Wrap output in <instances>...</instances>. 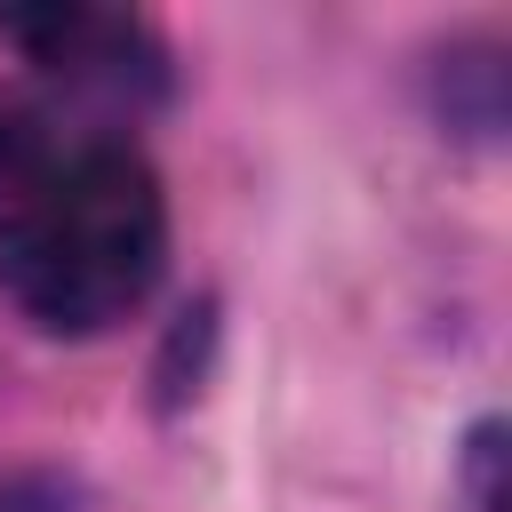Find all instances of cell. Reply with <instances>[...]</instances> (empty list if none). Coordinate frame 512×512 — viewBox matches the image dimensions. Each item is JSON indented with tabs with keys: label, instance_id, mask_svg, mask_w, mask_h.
I'll list each match as a JSON object with an SVG mask.
<instances>
[{
	"label": "cell",
	"instance_id": "1",
	"mask_svg": "<svg viewBox=\"0 0 512 512\" xmlns=\"http://www.w3.org/2000/svg\"><path fill=\"white\" fill-rule=\"evenodd\" d=\"M0 264L48 336H96L128 320L168 264V200L152 160L128 144H88L72 168H56L48 208L0 248Z\"/></svg>",
	"mask_w": 512,
	"mask_h": 512
},
{
	"label": "cell",
	"instance_id": "2",
	"mask_svg": "<svg viewBox=\"0 0 512 512\" xmlns=\"http://www.w3.org/2000/svg\"><path fill=\"white\" fill-rule=\"evenodd\" d=\"M0 32L24 40L32 64H48L72 88H96L112 104L160 96V48H152V32L136 16H104V8H8Z\"/></svg>",
	"mask_w": 512,
	"mask_h": 512
},
{
	"label": "cell",
	"instance_id": "3",
	"mask_svg": "<svg viewBox=\"0 0 512 512\" xmlns=\"http://www.w3.org/2000/svg\"><path fill=\"white\" fill-rule=\"evenodd\" d=\"M48 192H56V144H48V128L24 104L0 96V248L48 208Z\"/></svg>",
	"mask_w": 512,
	"mask_h": 512
},
{
	"label": "cell",
	"instance_id": "4",
	"mask_svg": "<svg viewBox=\"0 0 512 512\" xmlns=\"http://www.w3.org/2000/svg\"><path fill=\"white\" fill-rule=\"evenodd\" d=\"M464 496L472 512H504V424L496 416H480L464 440Z\"/></svg>",
	"mask_w": 512,
	"mask_h": 512
}]
</instances>
